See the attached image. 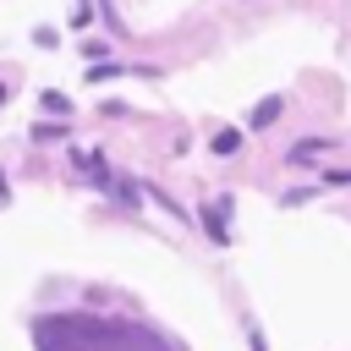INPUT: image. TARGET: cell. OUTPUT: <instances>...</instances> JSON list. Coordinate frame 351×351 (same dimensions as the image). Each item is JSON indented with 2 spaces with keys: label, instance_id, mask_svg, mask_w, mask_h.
<instances>
[{
  "label": "cell",
  "instance_id": "8992f818",
  "mask_svg": "<svg viewBox=\"0 0 351 351\" xmlns=\"http://www.w3.org/2000/svg\"><path fill=\"white\" fill-rule=\"evenodd\" d=\"M0 203H5V176H0Z\"/></svg>",
  "mask_w": 351,
  "mask_h": 351
},
{
  "label": "cell",
  "instance_id": "6da1fadb",
  "mask_svg": "<svg viewBox=\"0 0 351 351\" xmlns=\"http://www.w3.org/2000/svg\"><path fill=\"white\" fill-rule=\"evenodd\" d=\"M203 225H208V236H214V241H225V236H230V230H225V203L203 208Z\"/></svg>",
  "mask_w": 351,
  "mask_h": 351
},
{
  "label": "cell",
  "instance_id": "3957f363",
  "mask_svg": "<svg viewBox=\"0 0 351 351\" xmlns=\"http://www.w3.org/2000/svg\"><path fill=\"white\" fill-rule=\"evenodd\" d=\"M44 110H49V115H71V99H66V93H55V88H49V93H44Z\"/></svg>",
  "mask_w": 351,
  "mask_h": 351
},
{
  "label": "cell",
  "instance_id": "5b68a950",
  "mask_svg": "<svg viewBox=\"0 0 351 351\" xmlns=\"http://www.w3.org/2000/svg\"><path fill=\"white\" fill-rule=\"evenodd\" d=\"M236 148H241V132H230V126H225V132L214 137V154H236Z\"/></svg>",
  "mask_w": 351,
  "mask_h": 351
},
{
  "label": "cell",
  "instance_id": "277c9868",
  "mask_svg": "<svg viewBox=\"0 0 351 351\" xmlns=\"http://www.w3.org/2000/svg\"><path fill=\"white\" fill-rule=\"evenodd\" d=\"M274 115H280V99H263V104H258V110H252V126H269V121H274Z\"/></svg>",
  "mask_w": 351,
  "mask_h": 351
},
{
  "label": "cell",
  "instance_id": "52a82bcc",
  "mask_svg": "<svg viewBox=\"0 0 351 351\" xmlns=\"http://www.w3.org/2000/svg\"><path fill=\"white\" fill-rule=\"evenodd\" d=\"M0 104H5V82H0Z\"/></svg>",
  "mask_w": 351,
  "mask_h": 351
},
{
  "label": "cell",
  "instance_id": "7a4b0ae2",
  "mask_svg": "<svg viewBox=\"0 0 351 351\" xmlns=\"http://www.w3.org/2000/svg\"><path fill=\"white\" fill-rule=\"evenodd\" d=\"M324 148H329L324 137H307L302 148H291V165H307V159H313V154H324Z\"/></svg>",
  "mask_w": 351,
  "mask_h": 351
}]
</instances>
